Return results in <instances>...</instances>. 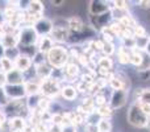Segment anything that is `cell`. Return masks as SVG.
I'll list each match as a JSON object with an SVG mask.
<instances>
[{
	"label": "cell",
	"instance_id": "cell-1",
	"mask_svg": "<svg viewBox=\"0 0 150 132\" xmlns=\"http://www.w3.org/2000/svg\"><path fill=\"white\" fill-rule=\"evenodd\" d=\"M46 57H47V62L50 64V66L53 69H62L69 64L70 54L63 46L54 45L50 49V52L46 54Z\"/></svg>",
	"mask_w": 150,
	"mask_h": 132
},
{
	"label": "cell",
	"instance_id": "cell-2",
	"mask_svg": "<svg viewBox=\"0 0 150 132\" xmlns=\"http://www.w3.org/2000/svg\"><path fill=\"white\" fill-rule=\"evenodd\" d=\"M128 123L136 128H144L149 126V116L141 110L140 103H133L127 114Z\"/></svg>",
	"mask_w": 150,
	"mask_h": 132
},
{
	"label": "cell",
	"instance_id": "cell-3",
	"mask_svg": "<svg viewBox=\"0 0 150 132\" xmlns=\"http://www.w3.org/2000/svg\"><path fill=\"white\" fill-rule=\"evenodd\" d=\"M18 44L23 45V48H28V46H34L38 42L40 37L37 34V32L34 31L33 26H26V28L21 29L20 34L17 36Z\"/></svg>",
	"mask_w": 150,
	"mask_h": 132
},
{
	"label": "cell",
	"instance_id": "cell-4",
	"mask_svg": "<svg viewBox=\"0 0 150 132\" xmlns=\"http://www.w3.org/2000/svg\"><path fill=\"white\" fill-rule=\"evenodd\" d=\"M41 93L44 94L45 98H50V96H55L61 91L58 81L53 79V78H46V79L41 81Z\"/></svg>",
	"mask_w": 150,
	"mask_h": 132
},
{
	"label": "cell",
	"instance_id": "cell-5",
	"mask_svg": "<svg viewBox=\"0 0 150 132\" xmlns=\"http://www.w3.org/2000/svg\"><path fill=\"white\" fill-rule=\"evenodd\" d=\"M33 28H34V31L37 32L38 37L40 36H42V37L49 36L53 31V21L49 20V19H46V17H41L34 23Z\"/></svg>",
	"mask_w": 150,
	"mask_h": 132
},
{
	"label": "cell",
	"instance_id": "cell-6",
	"mask_svg": "<svg viewBox=\"0 0 150 132\" xmlns=\"http://www.w3.org/2000/svg\"><path fill=\"white\" fill-rule=\"evenodd\" d=\"M3 88H4L7 96L12 101H21V98L25 96L26 94L24 85H5Z\"/></svg>",
	"mask_w": 150,
	"mask_h": 132
},
{
	"label": "cell",
	"instance_id": "cell-7",
	"mask_svg": "<svg viewBox=\"0 0 150 132\" xmlns=\"http://www.w3.org/2000/svg\"><path fill=\"white\" fill-rule=\"evenodd\" d=\"M128 101V90H115L113 94L111 96V108L116 110V108H121L122 106H125Z\"/></svg>",
	"mask_w": 150,
	"mask_h": 132
},
{
	"label": "cell",
	"instance_id": "cell-8",
	"mask_svg": "<svg viewBox=\"0 0 150 132\" xmlns=\"http://www.w3.org/2000/svg\"><path fill=\"white\" fill-rule=\"evenodd\" d=\"M109 3L107 1H101V0H92L90 1L88 5V9H90L91 16H100L104 13L111 12V8H109Z\"/></svg>",
	"mask_w": 150,
	"mask_h": 132
},
{
	"label": "cell",
	"instance_id": "cell-9",
	"mask_svg": "<svg viewBox=\"0 0 150 132\" xmlns=\"http://www.w3.org/2000/svg\"><path fill=\"white\" fill-rule=\"evenodd\" d=\"M69 34H70V31H69L67 26L54 25V24H53V31H52V33H50V39H52L53 41L65 42L66 40L69 39Z\"/></svg>",
	"mask_w": 150,
	"mask_h": 132
},
{
	"label": "cell",
	"instance_id": "cell-10",
	"mask_svg": "<svg viewBox=\"0 0 150 132\" xmlns=\"http://www.w3.org/2000/svg\"><path fill=\"white\" fill-rule=\"evenodd\" d=\"M5 85H24V73L13 69L5 74Z\"/></svg>",
	"mask_w": 150,
	"mask_h": 132
},
{
	"label": "cell",
	"instance_id": "cell-11",
	"mask_svg": "<svg viewBox=\"0 0 150 132\" xmlns=\"http://www.w3.org/2000/svg\"><path fill=\"white\" fill-rule=\"evenodd\" d=\"M53 46H54V41L50 39V36L40 37L38 42H37V52L42 53V54H47Z\"/></svg>",
	"mask_w": 150,
	"mask_h": 132
},
{
	"label": "cell",
	"instance_id": "cell-12",
	"mask_svg": "<svg viewBox=\"0 0 150 132\" xmlns=\"http://www.w3.org/2000/svg\"><path fill=\"white\" fill-rule=\"evenodd\" d=\"M32 64H33V62H32L30 57H28V56H24V54H20L15 60V69L20 70L21 73H25V71H28V70L30 69Z\"/></svg>",
	"mask_w": 150,
	"mask_h": 132
},
{
	"label": "cell",
	"instance_id": "cell-13",
	"mask_svg": "<svg viewBox=\"0 0 150 132\" xmlns=\"http://www.w3.org/2000/svg\"><path fill=\"white\" fill-rule=\"evenodd\" d=\"M28 11H29V16H33L34 20H38L42 17V12H44V5L41 1H29L28 5Z\"/></svg>",
	"mask_w": 150,
	"mask_h": 132
},
{
	"label": "cell",
	"instance_id": "cell-14",
	"mask_svg": "<svg viewBox=\"0 0 150 132\" xmlns=\"http://www.w3.org/2000/svg\"><path fill=\"white\" fill-rule=\"evenodd\" d=\"M18 44V40L16 36L11 33H7V34H3L1 36V40H0V45H1L4 49H11V48H16V45Z\"/></svg>",
	"mask_w": 150,
	"mask_h": 132
},
{
	"label": "cell",
	"instance_id": "cell-15",
	"mask_svg": "<svg viewBox=\"0 0 150 132\" xmlns=\"http://www.w3.org/2000/svg\"><path fill=\"white\" fill-rule=\"evenodd\" d=\"M111 16V12L104 13L100 16H91V23H92L93 28L95 29H103L105 28V24L108 21V17Z\"/></svg>",
	"mask_w": 150,
	"mask_h": 132
},
{
	"label": "cell",
	"instance_id": "cell-16",
	"mask_svg": "<svg viewBox=\"0 0 150 132\" xmlns=\"http://www.w3.org/2000/svg\"><path fill=\"white\" fill-rule=\"evenodd\" d=\"M67 26H69V31L75 32V33H79V32L84 28V25H83V20L80 17H78V16H73V17L69 19Z\"/></svg>",
	"mask_w": 150,
	"mask_h": 132
},
{
	"label": "cell",
	"instance_id": "cell-17",
	"mask_svg": "<svg viewBox=\"0 0 150 132\" xmlns=\"http://www.w3.org/2000/svg\"><path fill=\"white\" fill-rule=\"evenodd\" d=\"M52 71H53V67L52 66H47L45 62L41 64V65H37L36 66V74H37V77L41 78V81L52 77Z\"/></svg>",
	"mask_w": 150,
	"mask_h": 132
},
{
	"label": "cell",
	"instance_id": "cell-18",
	"mask_svg": "<svg viewBox=\"0 0 150 132\" xmlns=\"http://www.w3.org/2000/svg\"><path fill=\"white\" fill-rule=\"evenodd\" d=\"M61 94H62L63 99H66V101H74L75 98H76L78 95V90L76 87H74V86H65V87L61 88Z\"/></svg>",
	"mask_w": 150,
	"mask_h": 132
},
{
	"label": "cell",
	"instance_id": "cell-19",
	"mask_svg": "<svg viewBox=\"0 0 150 132\" xmlns=\"http://www.w3.org/2000/svg\"><path fill=\"white\" fill-rule=\"evenodd\" d=\"M9 127H11V132H15V131L23 132L25 130V120L23 118L16 116L9 122Z\"/></svg>",
	"mask_w": 150,
	"mask_h": 132
},
{
	"label": "cell",
	"instance_id": "cell-20",
	"mask_svg": "<svg viewBox=\"0 0 150 132\" xmlns=\"http://www.w3.org/2000/svg\"><path fill=\"white\" fill-rule=\"evenodd\" d=\"M24 87H25V93L28 94L29 96L30 95H37L38 93H41V85L37 82H25L24 83Z\"/></svg>",
	"mask_w": 150,
	"mask_h": 132
},
{
	"label": "cell",
	"instance_id": "cell-21",
	"mask_svg": "<svg viewBox=\"0 0 150 132\" xmlns=\"http://www.w3.org/2000/svg\"><path fill=\"white\" fill-rule=\"evenodd\" d=\"M109 86L113 88V91L115 90H121V88L125 90V83H124V81H122V78L120 77V74L113 75V77L109 79Z\"/></svg>",
	"mask_w": 150,
	"mask_h": 132
},
{
	"label": "cell",
	"instance_id": "cell-22",
	"mask_svg": "<svg viewBox=\"0 0 150 132\" xmlns=\"http://www.w3.org/2000/svg\"><path fill=\"white\" fill-rule=\"evenodd\" d=\"M130 64L138 69L141 66V64H142V52H140L137 49L132 50L130 52Z\"/></svg>",
	"mask_w": 150,
	"mask_h": 132
},
{
	"label": "cell",
	"instance_id": "cell-23",
	"mask_svg": "<svg viewBox=\"0 0 150 132\" xmlns=\"http://www.w3.org/2000/svg\"><path fill=\"white\" fill-rule=\"evenodd\" d=\"M119 62L122 64V65H127V64H130V50L127 49V48L121 46L119 49Z\"/></svg>",
	"mask_w": 150,
	"mask_h": 132
},
{
	"label": "cell",
	"instance_id": "cell-24",
	"mask_svg": "<svg viewBox=\"0 0 150 132\" xmlns=\"http://www.w3.org/2000/svg\"><path fill=\"white\" fill-rule=\"evenodd\" d=\"M98 131L99 132H111L112 131V123L109 119H105V118H100L98 122Z\"/></svg>",
	"mask_w": 150,
	"mask_h": 132
},
{
	"label": "cell",
	"instance_id": "cell-25",
	"mask_svg": "<svg viewBox=\"0 0 150 132\" xmlns=\"http://www.w3.org/2000/svg\"><path fill=\"white\" fill-rule=\"evenodd\" d=\"M0 67H1V70L4 71V74H7V73L12 71V70L15 69V62L11 61L9 58H7V57H3L1 60H0Z\"/></svg>",
	"mask_w": 150,
	"mask_h": 132
},
{
	"label": "cell",
	"instance_id": "cell-26",
	"mask_svg": "<svg viewBox=\"0 0 150 132\" xmlns=\"http://www.w3.org/2000/svg\"><path fill=\"white\" fill-rule=\"evenodd\" d=\"M65 74L69 78H75L79 74V66L75 65V64H67L65 66Z\"/></svg>",
	"mask_w": 150,
	"mask_h": 132
},
{
	"label": "cell",
	"instance_id": "cell-27",
	"mask_svg": "<svg viewBox=\"0 0 150 132\" xmlns=\"http://www.w3.org/2000/svg\"><path fill=\"white\" fill-rule=\"evenodd\" d=\"M98 65H99V69L111 70V69H112V66H113V61H112V58H109V57H105V56H103V57L99 58Z\"/></svg>",
	"mask_w": 150,
	"mask_h": 132
},
{
	"label": "cell",
	"instance_id": "cell-28",
	"mask_svg": "<svg viewBox=\"0 0 150 132\" xmlns=\"http://www.w3.org/2000/svg\"><path fill=\"white\" fill-rule=\"evenodd\" d=\"M150 37H140V39H136V49L140 50V52H146V48H148Z\"/></svg>",
	"mask_w": 150,
	"mask_h": 132
},
{
	"label": "cell",
	"instance_id": "cell-29",
	"mask_svg": "<svg viewBox=\"0 0 150 132\" xmlns=\"http://www.w3.org/2000/svg\"><path fill=\"white\" fill-rule=\"evenodd\" d=\"M112 111L113 110L111 108V106H101V107H99L98 108V111H96V114L99 115V116H101V118H105V119H109L111 118V115H112Z\"/></svg>",
	"mask_w": 150,
	"mask_h": 132
},
{
	"label": "cell",
	"instance_id": "cell-30",
	"mask_svg": "<svg viewBox=\"0 0 150 132\" xmlns=\"http://www.w3.org/2000/svg\"><path fill=\"white\" fill-rule=\"evenodd\" d=\"M137 95L138 99H140V103L150 104V88H142V90H140V93Z\"/></svg>",
	"mask_w": 150,
	"mask_h": 132
},
{
	"label": "cell",
	"instance_id": "cell-31",
	"mask_svg": "<svg viewBox=\"0 0 150 132\" xmlns=\"http://www.w3.org/2000/svg\"><path fill=\"white\" fill-rule=\"evenodd\" d=\"M145 70H150V54L142 52V64L137 69V71H145Z\"/></svg>",
	"mask_w": 150,
	"mask_h": 132
},
{
	"label": "cell",
	"instance_id": "cell-32",
	"mask_svg": "<svg viewBox=\"0 0 150 132\" xmlns=\"http://www.w3.org/2000/svg\"><path fill=\"white\" fill-rule=\"evenodd\" d=\"M148 36L146 34V31L142 25H137L136 28H133V37L134 39H140V37H145Z\"/></svg>",
	"mask_w": 150,
	"mask_h": 132
},
{
	"label": "cell",
	"instance_id": "cell-33",
	"mask_svg": "<svg viewBox=\"0 0 150 132\" xmlns=\"http://www.w3.org/2000/svg\"><path fill=\"white\" fill-rule=\"evenodd\" d=\"M101 52L104 53V56H105V57H111V56L115 53V45H113V42L104 44V48H103V50H101Z\"/></svg>",
	"mask_w": 150,
	"mask_h": 132
},
{
	"label": "cell",
	"instance_id": "cell-34",
	"mask_svg": "<svg viewBox=\"0 0 150 132\" xmlns=\"http://www.w3.org/2000/svg\"><path fill=\"white\" fill-rule=\"evenodd\" d=\"M50 106V101L47 98H40V102H38V107L41 108V111H47Z\"/></svg>",
	"mask_w": 150,
	"mask_h": 132
},
{
	"label": "cell",
	"instance_id": "cell-35",
	"mask_svg": "<svg viewBox=\"0 0 150 132\" xmlns=\"http://www.w3.org/2000/svg\"><path fill=\"white\" fill-rule=\"evenodd\" d=\"M115 4V8L116 9H120V11H128L129 5H128L127 1H122V0H119V1H113Z\"/></svg>",
	"mask_w": 150,
	"mask_h": 132
},
{
	"label": "cell",
	"instance_id": "cell-36",
	"mask_svg": "<svg viewBox=\"0 0 150 132\" xmlns=\"http://www.w3.org/2000/svg\"><path fill=\"white\" fill-rule=\"evenodd\" d=\"M93 104L98 106V108L101 106H105V98L103 95H96V98L93 99Z\"/></svg>",
	"mask_w": 150,
	"mask_h": 132
},
{
	"label": "cell",
	"instance_id": "cell-37",
	"mask_svg": "<svg viewBox=\"0 0 150 132\" xmlns=\"http://www.w3.org/2000/svg\"><path fill=\"white\" fill-rule=\"evenodd\" d=\"M137 75L141 81H148L150 79V70H145V71H137Z\"/></svg>",
	"mask_w": 150,
	"mask_h": 132
},
{
	"label": "cell",
	"instance_id": "cell-38",
	"mask_svg": "<svg viewBox=\"0 0 150 132\" xmlns=\"http://www.w3.org/2000/svg\"><path fill=\"white\" fill-rule=\"evenodd\" d=\"M0 104H8V96L3 87H0Z\"/></svg>",
	"mask_w": 150,
	"mask_h": 132
},
{
	"label": "cell",
	"instance_id": "cell-39",
	"mask_svg": "<svg viewBox=\"0 0 150 132\" xmlns=\"http://www.w3.org/2000/svg\"><path fill=\"white\" fill-rule=\"evenodd\" d=\"M36 131L37 132H49V128H47V126L44 122H40L36 127Z\"/></svg>",
	"mask_w": 150,
	"mask_h": 132
},
{
	"label": "cell",
	"instance_id": "cell-40",
	"mask_svg": "<svg viewBox=\"0 0 150 132\" xmlns=\"http://www.w3.org/2000/svg\"><path fill=\"white\" fill-rule=\"evenodd\" d=\"M104 44H105V42H104L103 40H96V41H93V42H92L93 49H98V50H103Z\"/></svg>",
	"mask_w": 150,
	"mask_h": 132
},
{
	"label": "cell",
	"instance_id": "cell-41",
	"mask_svg": "<svg viewBox=\"0 0 150 132\" xmlns=\"http://www.w3.org/2000/svg\"><path fill=\"white\" fill-rule=\"evenodd\" d=\"M140 107L144 112L150 118V104H146V103H140Z\"/></svg>",
	"mask_w": 150,
	"mask_h": 132
},
{
	"label": "cell",
	"instance_id": "cell-42",
	"mask_svg": "<svg viewBox=\"0 0 150 132\" xmlns=\"http://www.w3.org/2000/svg\"><path fill=\"white\" fill-rule=\"evenodd\" d=\"M138 5L141 8H144V9H150V1H148V0H140Z\"/></svg>",
	"mask_w": 150,
	"mask_h": 132
},
{
	"label": "cell",
	"instance_id": "cell-43",
	"mask_svg": "<svg viewBox=\"0 0 150 132\" xmlns=\"http://www.w3.org/2000/svg\"><path fill=\"white\" fill-rule=\"evenodd\" d=\"M5 86V74L0 71V87H4Z\"/></svg>",
	"mask_w": 150,
	"mask_h": 132
},
{
	"label": "cell",
	"instance_id": "cell-44",
	"mask_svg": "<svg viewBox=\"0 0 150 132\" xmlns=\"http://www.w3.org/2000/svg\"><path fill=\"white\" fill-rule=\"evenodd\" d=\"M62 4H65L63 0H61V1H53V5H55V7H61Z\"/></svg>",
	"mask_w": 150,
	"mask_h": 132
},
{
	"label": "cell",
	"instance_id": "cell-45",
	"mask_svg": "<svg viewBox=\"0 0 150 132\" xmlns=\"http://www.w3.org/2000/svg\"><path fill=\"white\" fill-rule=\"evenodd\" d=\"M3 57H4V48L0 45V60H1Z\"/></svg>",
	"mask_w": 150,
	"mask_h": 132
},
{
	"label": "cell",
	"instance_id": "cell-46",
	"mask_svg": "<svg viewBox=\"0 0 150 132\" xmlns=\"http://www.w3.org/2000/svg\"><path fill=\"white\" fill-rule=\"evenodd\" d=\"M146 53L150 54V40H149V44H148V48H146Z\"/></svg>",
	"mask_w": 150,
	"mask_h": 132
},
{
	"label": "cell",
	"instance_id": "cell-47",
	"mask_svg": "<svg viewBox=\"0 0 150 132\" xmlns=\"http://www.w3.org/2000/svg\"><path fill=\"white\" fill-rule=\"evenodd\" d=\"M15 132H17V131H15Z\"/></svg>",
	"mask_w": 150,
	"mask_h": 132
}]
</instances>
